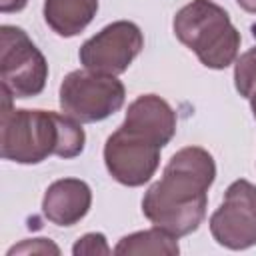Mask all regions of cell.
<instances>
[{
    "mask_svg": "<svg viewBox=\"0 0 256 256\" xmlns=\"http://www.w3.org/2000/svg\"><path fill=\"white\" fill-rule=\"evenodd\" d=\"M216 178L212 154L200 146L180 148L164 166L162 178L142 198V214L168 234L182 238L206 218L208 190Z\"/></svg>",
    "mask_w": 256,
    "mask_h": 256,
    "instance_id": "6da1fadb",
    "label": "cell"
},
{
    "mask_svg": "<svg viewBox=\"0 0 256 256\" xmlns=\"http://www.w3.org/2000/svg\"><path fill=\"white\" fill-rule=\"evenodd\" d=\"M14 96L2 88L0 106V154L16 164H40L48 156L64 160L82 154L84 128L68 114L50 110L14 108Z\"/></svg>",
    "mask_w": 256,
    "mask_h": 256,
    "instance_id": "7a4b0ae2",
    "label": "cell"
},
{
    "mask_svg": "<svg viewBox=\"0 0 256 256\" xmlns=\"http://www.w3.org/2000/svg\"><path fill=\"white\" fill-rule=\"evenodd\" d=\"M172 30L206 68L224 70L238 58L242 36L228 12L212 0H192L182 6L172 20Z\"/></svg>",
    "mask_w": 256,
    "mask_h": 256,
    "instance_id": "3957f363",
    "label": "cell"
},
{
    "mask_svg": "<svg viewBox=\"0 0 256 256\" xmlns=\"http://www.w3.org/2000/svg\"><path fill=\"white\" fill-rule=\"evenodd\" d=\"M126 88L110 74H98L92 70H72L64 76L58 102L64 114L72 116L80 124L102 122L124 106Z\"/></svg>",
    "mask_w": 256,
    "mask_h": 256,
    "instance_id": "277c9868",
    "label": "cell"
},
{
    "mask_svg": "<svg viewBox=\"0 0 256 256\" xmlns=\"http://www.w3.org/2000/svg\"><path fill=\"white\" fill-rule=\"evenodd\" d=\"M0 78L14 98L38 96L46 86L48 62L18 26H0Z\"/></svg>",
    "mask_w": 256,
    "mask_h": 256,
    "instance_id": "5b68a950",
    "label": "cell"
},
{
    "mask_svg": "<svg viewBox=\"0 0 256 256\" xmlns=\"http://www.w3.org/2000/svg\"><path fill=\"white\" fill-rule=\"evenodd\" d=\"M160 152L162 146L156 140L120 124L104 144V164L116 182L136 188L156 174Z\"/></svg>",
    "mask_w": 256,
    "mask_h": 256,
    "instance_id": "8992f818",
    "label": "cell"
},
{
    "mask_svg": "<svg viewBox=\"0 0 256 256\" xmlns=\"http://www.w3.org/2000/svg\"><path fill=\"white\" fill-rule=\"evenodd\" d=\"M142 48L144 36L140 26L130 20H116L88 38L80 46L78 58L86 70L118 76L128 70Z\"/></svg>",
    "mask_w": 256,
    "mask_h": 256,
    "instance_id": "52a82bcc",
    "label": "cell"
},
{
    "mask_svg": "<svg viewBox=\"0 0 256 256\" xmlns=\"http://www.w3.org/2000/svg\"><path fill=\"white\" fill-rule=\"evenodd\" d=\"M208 224L212 238L224 248L246 250L256 246V186L244 178L234 180Z\"/></svg>",
    "mask_w": 256,
    "mask_h": 256,
    "instance_id": "ba28073f",
    "label": "cell"
},
{
    "mask_svg": "<svg viewBox=\"0 0 256 256\" xmlns=\"http://www.w3.org/2000/svg\"><path fill=\"white\" fill-rule=\"evenodd\" d=\"M92 206V190L80 178H60L52 182L42 198V214L56 226L78 224Z\"/></svg>",
    "mask_w": 256,
    "mask_h": 256,
    "instance_id": "9c48e42d",
    "label": "cell"
},
{
    "mask_svg": "<svg viewBox=\"0 0 256 256\" xmlns=\"http://www.w3.org/2000/svg\"><path fill=\"white\" fill-rule=\"evenodd\" d=\"M122 124L136 132H142L164 148L174 138L178 122L176 112L164 98L156 94H142L128 104Z\"/></svg>",
    "mask_w": 256,
    "mask_h": 256,
    "instance_id": "30bf717a",
    "label": "cell"
},
{
    "mask_svg": "<svg viewBox=\"0 0 256 256\" xmlns=\"http://www.w3.org/2000/svg\"><path fill=\"white\" fill-rule=\"evenodd\" d=\"M44 22L62 38L78 36L96 16L98 0H44Z\"/></svg>",
    "mask_w": 256,
    "mask_h": 256,
    "instance_id": "8fae6325",
    "label": "cell"
},
{
    "mask_svg": "<svg viewBox=\"0 0 256 256\" xmlns=\"http://www.w3.org/2000/svg\"><path fill=\"white\" fill-rule=\"evenodd\" d=\"M178 252H180L178 238L168 234L166 230H162L158 226L128 234V236L120 238L116 248H114L116 256H140V254L176 256Z\"/></svg>",
    "mask_w": 256,
    "mask_h": 256,
    "instance_id": "7c38bea8",
    "label": "cell"
},
{
    "mask_svg": "<svg viewBox=\"0 0 256 256\" xmlns=\"http://www.w3.org/2000/svg\"><path fill=\"white\" fill-rule=\"evenodd\" d=\"M234 86L240 96L250 98L256 90V46L240 54L234 62Z\"/></svg>",
    "mask_w": 256,
    "mask_h": 256,
    "instance_id": "4fadbf2b",
    "label": "cell"
},
{
    "mask_svg": "<svg viewBox=\"0 0 256 256\" xmlns=\"http://www.w3.org/2000/svg\"><path fill=\"white\" fill-rule=\"evenodd\" d=\"M72 254L74 256H98V254L108 256V254H112V250H110L104 234L88 232L76 240V244L72 246Z\"/></svg>",
    "mask_w": 256,
    "mask_h": 256,
    "instance_id": "5bb4252c",
    "label": "cell"
},
{
    "mask_svg": "<svg viewBox=\"0 0 256 256\" xmlns=\"http://www.w3.org/2000/svg\"><path fill=\"white\" fill-rule=\"evenodd\" d=\"M14 254H60V248L48 238H28L8 250V256Z\"/></svg>",
    "mask_w": 256,
    "mask_h": 256,
    "instance_id": "9a60e30c",
    "label": "cell"
},
{
    "mask_svg": "<svg viewBox=\"0 0 256 256\" xmlns=\"http://www.w3.org/2000/svg\"><path fill=\"white\" fill-rule=\"evenodd\" d=\"M26 2L28 0H0V12H20L26 6Z\"/></svg>",
    "mask_w": 256,
    "mask_h": 256,
    "instance_id": "2e32d148",
    "label": "cell"
},
{
    "mask_svg": "<svg viewBox=\"0 0 256 256\" xmlns=\"http://www.w3.org/2000/svg\"><path fill=\"white\" fill-rule=\"evenodd\" d=\"M236 2L242 10H246L250 14H256V0H236Z\"/></svg>",
    "mask_w": 256,
    "mask_h": 256,
    "instance_id": "e0dca14e",
    "label": "cell"
},
{
    "mask_svg": "<svg viewBox=\"0 0 256 256\" xmlns=\"http://www.w3.org/2000/svg\"><path fill=\"white\" fill-rule=\"evenodd\" d=\"M248 100H250V108H252V114H254V118H256V90H254V94H252Z\"/></svg>",
    "mask_w": 256,
    "mask_h": 256,
    "instance_id": "ac0fdd59",
    "label": "cell"
}]
</instances>
